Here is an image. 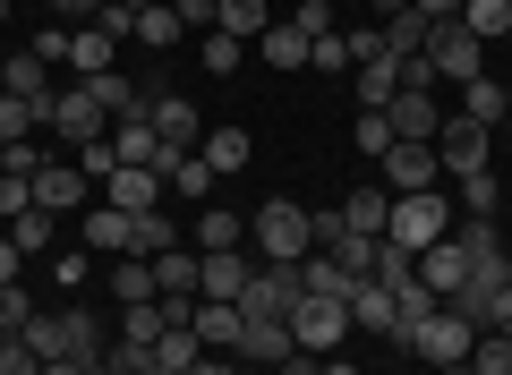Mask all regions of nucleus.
I'll use <instances>...</instances> for the list:
<instances>
[{"instance_id": "1", "label": "nucleus", "mask_w": 512, "mask_h": 375, "mask_svg": "<svg viewBox=\"0 0 512 375\" xmlns=\"http://www.w3.org/2000/svg\"><path fill=\"white\" fill-rule=\"evenodd\" d=\"M248 248H256V265H299V256H316V214H308V205H291V197L256 205Z\"/></svg>"}, {"instance_id": "2", "label": "nucleus", "mask_w": 512, "mask_h": 375, "mask_svg": "<svg viewBox=\"0 0 512 375\" xmlns=\"http://www.w3.org/2000/svg\"><path fill=\"white\" fill-rule=\"evenodd\" d=\"M453 231V197H444V188H410V197H393V222H384V239H393V248H436V239Z\"/></svg>"}, {"instance_id": "3", "label": "nucleus", "mask_w": 512, "mask_h": 375, "mask_svg": "<svg viewBox=\"0 0 512 375\" xmlns=\"http://www.w3.org/2000/svg\"><path fill=\"white\" fill-rule=\"evenodd\" d=\"M419 60L436 69V86H470V77H487V43H478L461 18H436V26H427V52H419Z\"/></svg>"}, {"instance_id": "4", "label": "nucleus", "mask_w": 512, "mask_h": 375, "mask_svg": "<svg viewBox=\"0 0 512 375\" xmlns=\"http://www.w3.org/2000/svg\"><path fill=\"white\" fill-rule=\"evenodd\" d=\"M470 341H478V324L461 316V307H436V316L419 324V341H410V358H419L427 375H453V367H470Z\"/></svg>"}, {"instance_id": "5", "label": "nucleus", "mask_w": 512, "mask_h": 375, "mask_svg": "<svg viewBox=\"0 0 512 375\" xmlns=\"http://www.w3.org/2000/svg\"><path fill=\"white\" fill-rule=\"evenodd\" d=\"M43 128H52V137H60V145H69V154H77V145H94V137H111V111L94 103L86 86H60L52 103H43Z\"/></svg>"}, {"instance_id": "6", "label": "nucleus", "mask_w": 512, "mask_h": 375, "mask_svg": "<svg viewBox=\"0 0 512 375\" xmlns=\"http://www.w3.org/2000/svg\"><path fill=\"white\" fill-rule=\"evenodd\" d=\"M282 324H291V341H299L308 358H333V350L350 341V307H342V299H299Z\"/></svg>"}, {"instance_id": "7", "label": "nucleus", "mask_w": 512, "mask_h": 375, "mask_svg": "<svg viewBox=\"0 0 512 375\" xmlns=\"http://www.w3.org/2000/svg\"><path fill=\"white\" fill-rule=\"evenodd\" d=\"M436 162H444V179H470V171H487V162H495V128H478V120H444Z\"/></svg>"}, {"instance_id": "8", "label": "nucleus", "mask_w": 512, "mask_h": 375, "mask_svg": "<svg viewBox=\"0 0 512 375\" xmlns=\"http://www.w3.org/2000/svg\"><path fill=\"white\" fill-rule=\"evenodd\" d=\"M146 120L163 137V154H197V137H205V111L188 94H146Z\"/></svg>"}, {"instance_id": "9", "label": "nucleus", "mask_w": 512, "mask_h": 375, "mask_svg": "<svg viewBox=\"0 0 512 375\" xmlns=\"http://www.w3.org/2000/svg\"><path fill=\"white\" fill-rule=\"evenodd\" d=\"M384 120H393V137H402V145H436V137H444L436 86H402L393 103H384Z\"/></svg>"}, {"instance_id": "10", "label": "nucleus", "mask_w": 512, "mask_h": 375, "mask_svg": "<svg viewBox=\"0 0 512 375\" xmlns=\"http://www.w3.org/2000/svg\"><path fill=\"white\" fill-rule=\"evenodd\" d=\"M291 350H299V341H291V324H282V316H239V350H231L239 367H265V375H274Z\"/></svg>"}, {"instance_id": "11", "label": "nucleus", "mask_w": 512, "mask_h": 375, "mask_svg": "<svg viewBox=\"0 0 512 375\" xmlns=\"http://www.w3.org/2000/svg\"><path fill=\"white\" fill-rule=\"evenodd\" d=\"M0 94H18V103H35V128H43V103H52V60L35 52V43H26V52H9L0 60Z\"/></svg>"}, {"instance_id": "12", "label": "nucleus", "mask_w": 512, "mask_h": 375, "mask_svg": "<svg viewBox=\"0 0 512 375\" xmlns=\"http://www.w3.org/2000/svg\"><path fill=\"white\" fill-rule=\"evenodd\" d=\"M103 205H120V214H154V205H171L163 171H146V162H120V171L103 179Z\"/></svg>"}, {"instance_id": "13", "label": "nucleus", "mask_w": 512, "mask_h": 375, "mask_svg": "<svg viewBox=\"0 0 512 375\" xmlns=\"http://www.w3.org/2000/svg\"><path fill=\"white\" fill-rule=\"evenodd\" d=\"M299 299H308V290H299V265H256V282H248V299H239V316H291Z\"/></svg>"}, {"instance_id": "14", "label": "nucleus", "mask_w": 512, "mask_h": 375, "mask_svg": "<svg viewBox=\"0 0 512 375\" xmlns=\"http://www.w3.org/2000/svg\"><path fill=\"white\" fill-rule=\"evenodd\" d=\"M60 358H77V367L111 358V324L94 316V307H60Z\"/></svg>"}, {"instance_id": "15", "label": "nucleus", "mask_w": 512, "mask_h": 375, "mask_svg": "<svg viewBox=\"0 0 512 375\" xmlns=\"http://www.w3.org/2000/svg\"><path fill=\"white\" fill-rule=\"evenodd\" d=\"M248 282H256V256H239V248H214L205 256V273H197V299H248Z\"/></svg>"}, {"instance_id": "16", "label": "nucleus", "mask_w": 512, "mask_h": 375, "mask_svg": "<svg viewBox=\"0 0 512 375\" xmlns=\"http://www.w3.org/2000/svg\"><path fill=\"white\" fill-rule=\"evenodd\" d=\"M436 179H444L436 145H402V137H393V154H384V188H393V197H410V188H436Z\"/></svg>"}, {"instance_id": "17", "label": "nucleus", "mask_w": 512, "mask_h": 375, "mask_svg": "<svg viewBox=\"0 0 512 375\" xmlns=\"http://www.w3.org/2000/svg\"><path fill=\"white\" fill-rule=\"evenodd\" d=\"M197 154L214 162V179H239V171H248V162H256V137H248V128H239V120H214V128H205V137H197Z\"/></svg>"}, {"instance_id": "18", "label": "nucleus", "mask_w": 512, "mask_h": 375, "mask_svg": "<svg viewBox=\"0 0 512 375\" xmlns=\"http://www.w3.org/2000/svg\"><path fill=\"white\" fill-rule=\"evenodd\" d=\"M419 282H427V290H436V299H444V307H453V299H461V282H470V256H461V248H453V231H444V239H436V248H419Z\"/></svg>"}, {"instance_id": "19", "label": "nucleus", "mask_w": 512, "mask_h": 375, "mask_svg": "<svg viewBox=\"0 0 512 375\" xmlns=\"http://www.w3.org/2000/svg\"><path fill=\"white\" fill-rule=\"evenodd\" d=\"M86 188H94V179L77 171V162H43V171H35V205H43V214H77Z\"/></svg>"}, {"instance_id": "20", "label": "nucleus", "mask_w": 512, "mask_h": 375, "mask_svg": "<svg viewBox=\"0 0 512 375\" xmlns=\"http://www.w3.org/2000/svg\"><path fill=\"white\" fill-rule=\"evenodd\" d=\"M146 265H154V299H197V273H205V248L188 256V239H180V248L146 256Z\"/></svg>"}, {"instance_id": "21", "label": "nucleus", "mask_w": 512, "mask_h": 375, "mask_svg": "<svg viewBox=\"0 0 512 375\" xmlns=\"http://www.w3.org/2000/svg\"><path fill=\"white\" fill-rule=\"evenodd\" d=\"M60 69H77V77L120 69V35H103V26H69V60H60Z\"/></svg>"}, {"instance_id": "22", "label": "nucleus", "mask_w": 512, "mask_h": 375, "mask_svg": "<svg viewBox=\"0 0 512 375\" xmlns=\"http://www.w3.org/2000/svg\"><path fill=\"white\" fill-rule=\"evenodd\" d=\"M342 231H359V239H384V222H393V188H350L342 205Z\"/></svg>"}, {"instance_id": "23", "label": "nucleus", "mask_w": 512, "mask_h": 375, "mask_svg": "<svg viewBox=\"0 0 512 375\" xmlns=\"http://www.w3.org/2000/svg\"><path fill=\"white\" fill-rule=\"evenodd\" d=\"M163 188H171V197H188V205H214L222 179H214V162H205V154H171L163 162Z\"/></svg>"}, {"instance_id": "24", "label": "nucleus", "mask_w": 512, "mask_h": 375, "mask_svg": "<svg viewBox=\"0 0 512 375\" xmlns=\"http://www.w3.org/2000/svg\"><path fill=\"white\" fill-rule=\"evenodd\" d=\"M350 333H384V341H393V290H384V282H350Z\"/></svg>"}, {"instance_id": "25", "label": "nucleus", "mask_w": 512, "mask_h": 375, "mask_svg": "<svg viewBox=\"0 0 512 375\" xmlns=\"http://www.w3.org/2000/svg\"><path fill=\"white\" fill-rule=\"evenodd\" d=\"M128 43L171 52V43H188V26H180V9H171V0H154V9H137V18H128Z\"/></svg>"}, {"instance_id": "26", "label": "nucleus", "mask_w": 512, "mask_h": 375, "mask_svg": "<svg viewBox=\"0 0 512 375\" xmlns=\"http://www.w3.org/2000/svg\"><path fill=\"white\" fill-rule=\"evenodd\" d=\"M308 52H316V43L299 35L291 18H274L265 35H256V60H265V69H308Z\"/></svg>"}, {"instance_id": "27", "label": "nucleus", "mask_w": 512, "mask_h": 375, "mask_svg": "<svg viewBox=\"0 0 512 375\" xmlns=\"http://www.w3.org/2000/svg\"><path fill=\"white\" fill-rule=\"evenodd\" d=\"M180 222H171V205H154V214H128V256H163V248H180Z\"/></svg>"}, {"instance_id": "28", "label": "nucleus", "mask_w": 512, "mask_h": 375, "mask_svg": "<svg viewBox=\"0 0 512 375\" xmlns=\"http://www.w3.org/2000/svg\"><path fill=\"white\" fill-rule=\"evenodd\" d=\"M504 111H512V86H495V77H470V86H461V120L504 128Z\"/></svg>"}, {"instance_id": "29", "label": "nucleus", "mask_w": 512, "mask_h": 375, "mask_svg": "<svg viewBox=\"0 0 512 375\" xmlns=\"http://www.w3.org/2000/svg\"><path fill=\"white\" fill-rule=\"evenodd\" d=\"M77 86H86V94H94V103H103V111H111V120H137V111H146V94L128 86V77H120V69H103V77H77Z\"/></svg>"}, {"instance_id": "30", "label": "nucleus", "mask_w": 512, "mask_h": 375, "mask_svg": "<svg viewBox=\"0 0 512 375\" xmlns=\"http://www.w3.org/2000/svg\"><path fill=\"white\" fill-rule=\"evenodd\" d=\"M393 94H402V60H393V52H376V60L359 69V111H384Z\"/></svg>"}, {"instance_id": "31", "label": "nucleus", "mask_w": 512, "mask_h": 375, "mask_svg": "<svg viewBox=\"0 0 512 375\" xmlns=\"http://www.w3.org/2000/svg\"><path fill=\"white\" fill-rule=\"evenodd\" d=\"M197 341L205 350H239V307L231 299H197Z\"/></svg>"}, {"instance_id": "32", "label": "nucleus", "mask_w": 512, "mask_h": 375, "mask_svg": "<svg viewBox=\"0 0 512 375\" xmlns=\"http://www.w3.org/2000/svg\"><path fill=\"white\" fill-rule=\"evenodd\" d=\"M461 26H470V35L495 52V43L512 35V0H461Z\"/></svg>"}, {"instance_id": "33", "label": "nucleus", "mask_w": 512, "mask_h": 375, "mask_svg": "<svg viewBox=\"0 0 512 375\" xmlns=\"http://www.w3.org/2000/svg\"><path fill=\"white\" fill-rule=\"evenodd\" d=\"M197 248L205 256H214V248H248V222H239L231 205H205V214H197Z\"/></svg>"}, {"instance_id": "34", "label": "nucleus", "mask_w": 512, "mask_h": 375, "mask_svg": "<svg viewBox=\"0 0 512 375\" xmlns=\"http://www.w3.org/2000/svg\"><path fill=\"white\" fill-rule=\"evenodd\" d=\"M197 358H205V341H197V324H171V333L154 341V367H163V375H188V367H197Z\"/></svg>"}, {"instance_id": "35", "label": "nucleus", "mask_w": 512, "mask_h": 375, "mask_svg": "<svg viewBox=\"0 0 512 375\" xmlns=\"http://www.w3.org/2000/svg\"><path fill=\"white\" fill-rule=\"evenodd\" d=\"M86 248L94 256H128V214H120V205H94V214H86Z\"/></svg>"}, {"instance_id": "36", "label": "nucleus", "mask_w": 512, "mask_h": 375, "mask_svg": "<svg viewBox=\"0 0 512 375\" xmlns=\"http://www.w3.org/2000/svg\"><path fill=\"white\" fill-rule=\"evenodd\" d=\"M427 26H436V18H419V9H393V18H384V52H393V60L427 52Z\"/></svg>"}, {"instance_id": "37", "label": "nucleus", "mask_w": 512, "mask_h": 375, "mask_svg": "<svg viewBox=\"0 0 512 375\" xmlns=\"http://www.w3.org/2000/svg\"><path fill=\"white\" fill-rule=\"evenodd\" d=\"M222 35H239V43H248V52H256V35H265V26H274V18H265V0H222Z\"/></svg>"}, {"instance_id": "38", "label": "nucleus", "mask_w": 512, "mask_h": 375, "mask_svg": "<svg viewBox=\"0 0 512 375\" xmlns=\"http://www.w3.org/2000/svg\"><path fill=\"white\" fill-rule=\"evenodd\" d=\"M239 52H248V43H239V35H222V26H205V35H197L205 77H231V69H239Z\"/></svg>"}, {"instance_id": "39", "label": "nucleus", "mask_w": 512, "mask_h": 375, "mask_svg": "<svg viewBox=\"0 0 512 375\" xmlns=\"http://www.w3.org/2000/svg\"><path fill=\"white\" fill-rule=\"evenodd\" d=\"M461 375H512V341L478 324V341H470V367H461Z\"/></svg>"}, {"instance_id": "40", "label": "nucleus", "mask_w": 512, "mask_h": 375, "mask_svg": "<svg viewBox=\"0 0 512 375\" xmlns=\"http://www.w3.org/2000/svg\"><path fill=\"white\" fill-rule=\"evenodd\" d=\"M461 188V214H495V205H504V179H495V162L487 171H470V179H453Z\"/></svg>"}, {"instance_id": "41", "label": "nucleus", "mask_w": 512, "mask_h": 375, "mask_svg": "<svg viewBox=\"0 0 512 375\" xmlns=\"http://www.w3.org/2000/svg\"><path fill=\"white\" fill-rule=\"evenodd\" d=\"M376 248H384V239H359V231H342V239H333V265H342V273H359V282H367V273H376Z\"/></svg>"}, {"instance_id": "42", "label": "nucleus", "mask_w": 512, "mask_h": 375, "mask_svg": "<svg viewBox=\"0 0 512 375\" xmlns=\"http://www.w3.org/2000/svg\"><path fill=\"white\" fill-rule=\"evenodd\" d=\"M308 69H325V77H359V52H350V35H342V26H333V35L308 52Z\"/></svg>"}, {"instance_id": "43", "label": "nucleus", "mask_w": 512, "mask_h": 375, "mask_svg": "<svg viewBox=\"0 0 512 375\" xmlns=\"http://www.w3.org/2000/svg\"><path fill=\"white\" fill-rule=\"evenodd\" d=\"M52 222H60V214H43V205H35V214H18V222H9V239H18L26 256H43V248H52Z\"/></svg>"}, {"instance_id": "44", "label": "nucleus", "mask_w": 512, "mask_h": 375, "mask_svg": "<svg viewBox=\"0 0 512 375\" xmlns=\"http://www.w3.org/2000/svg\"><path fill=\"white\" fill-rule=\"evenodd\" d=\"M26 137H35V103L0 94V145H26Z\"/></svg>"}, {"instance_id": "45", "label": "nucleus", "mask_w": 512, "mask_h": 375, "mask_svg": "<svg viewBox=\"0 0 512 375\" xmlns=\"http://www.w3.org/2000/svg\"><path fill=\"white\" fill-rule=\"evenodd\" d=\"M35 324V299H26V282H0V333H26Z\"/></svg>"}, {"instance_id": "46", "label": "nucleus", "mask_w": 512, "mask_h": 375, "mask_svg": "<svg viewBox=\"0 0 512 375\" xmlns=\"http://www.w3.org/2000/svg\"><path fill=\"white\" fill-rule=\"evenodd\" d=\"M350 137H359V154H393V120H384V111H359V128H350Z\"/></svg>"}, {"instance_id": "47", "label": "nucleus", "mask_w": 512, "mask_h": 375, "mask_svg": "<svg viewBox=\"0 0 512 375\" xmlns=\"http://www.w3.org/2000/svg\"><path fill=\"white\" fill-rule=\"evenodd\" d=\"M0 375H43V358H35V341H26V333L0 341Z\"/></svg>"}, {"instance_id": "48", "label": "nucleus", "mask_w": 512, "mask_h": 375, "mask_svg": "<svg viewBox=\"0 0 512 375\" xmlns=\"http://www.w3.org/2000/svg\"><path fill=\"white\" fill-rule=\"evenodd\" d=\"M77 171H86L94 188H103V179L120 171V154H111V137H94V145H77Z\"/></svg>"}, {"instance_id": "49", "label": "nucleus", "mask_w": 512, "mask_h": 375, "mask_svg": "<svg viewBox=\"0 0 512 375\" xmlns=\"http://www.w3.org/2000/svg\"><path fill=\"white\" fill-rule=\"evenodd\" d=\"M18 214H35V179H0V231Z\"/></svg>"}, {"instance_id": "50", "label": "nucleus", "mask_w": 512, "mask_h": 375, "mask_svg": "<svg viewBox=\"0 0 512 375\" xmlns=\"http://www.w3.org/2000/svg\"><path fill=\"white\" fill-rule=\"evenodd\" d=\"M43 9H52V26H94L111 0H43Z\"/></svg>"}, {"instance_id": "51", "label": "nucleus", "mask_w": 512, "mask_h": 375, "mask_svg": "<svg viewBox=\"0 0 512 375\" xmlns=\"http://www.w3.org/2000/svg\"><path fill=\"white\" fill-rule=\"evenodd\" d=\"M291 26H299L308 43H325V35H333V9H325V0H299V9H291Z\"/></svg>"}, {"instance_id": "52", "label": "nucleus", "mask_w": 512, "mask_h": 375, "mask_svg": "<svg viewBox=\"0 0 512 375\" xmlns=\"http://www.w3.org/2000/svg\"><path fill=\"white\" fill-rule=\"evenodd\" d=\"M171 9H180V26H188V35H205V26L222 18V0H171Z\"/></svg>"}, {"instance_id": "53", "label": "nucleus", "mask_w": 512, "mask_h": 375, "mask_svg": "<svg viewBox=\"0 0 512 375\" xmlns=\"http://www.w3.org/2000/svg\"><path fill=\"white\" fill-rule=\"evenodd\" d=\"M26 341H35V358H60V316H35V324H26Z\"/></svg>"}, {"instance_id": "54", "label": "nucleus", "mask_w": 512, "mask_h": 375, "mask_svg": "<svg viewBox=\"0 0 512 375\" xmlns=\"http://www.w3.org/2000/svg\"><path fill=\"white\" fill-rule=\"evenodd\" d=\"M487 333H504V341H512V282L487 299Z\"/></svg>"}, {"instance_id": "55", "label": "nucleus", "mask_w": 512, "mask_h": 375, "mask_svg": "<svg viewBox=\"0 0 512 375\" xmlns=\"http://www.w3.org/2000/svg\"><path fill=\"white\" fill-rule=\"evenodd\" d=\"M188 375H248V367H239L231 350H205V358H197V367H188Z\"/></svg>"}, {"instance_id": "56", "label": "nucleus", "mask_w": 512, "mask_h": 375, "mask_svg": "<svg viewBox=\"0 0 512 375\" xmlns=\"http://www.w3.org/2000/svg\"><path fill=\"white\" fill-rule=\"evenodd\" d=\"M18 273H26V248H18L9 231H0V282H18Z\"/></svg>"}, {"instance_id": "57", "label": "nucleus", "mask_w": 512, "mask_h": 375, "mask_svg": "<svg viewBox=\"0 0 512 375\" xmlns=\"http://www.w3.org/2000/svg\"><path fill=\"white\" fill-rule=\"evenodd\" d=\"M274 375H325V358H308V350H291V358H282Z\"/></svg>"}, {"instance_id": "58", "label": "nucleus", "mask_w": 512, "mask_h": 375, "mask_svg": "<svg viewBox=\"0 0 512 375\" xmlns=\"http://www.w3.org/2000/svg\"><path fill=\"white\" fill-rule=\"evenodd\" d=\"M419 18H461V0H410Z\"/></svg>"}, {"instance_id": "59", "label": "nucleus", "mask_w": 512, "mask_h": 375, "mask_svg": "<svg viewBox=\"0 0 512 375\" xmlns=\"http://www.w3.org/2000/svg\"><path fill=\"white\" fill-rule=\"evenodd\" d=\"M325 375H359V367H350V358H342V350H333V358H325Z\"/></svg>"}, {"instance_id": "60", "label": "nucleus", "mask_w": 512, "mask_h": 375, "mask_svg": "<svg viewBox=\"0 0 512 375\" xmlns=\"http://www.w3.org/2000/svg\"><path fill=\"white\" fill-rule=\"evenodd\" d=\"M86 375H120V367H111V358H94V367H86Z\"/></svg>"}, {"instance_id": "61", "label": "nucleus", "mask_w": 512, "mask_h": 375, "mask_svg": "<svg viewBox=\"0 0 512 375\" xmlns=\"http://www.w3.org/2000/svg\"><path fill=\"white\" fill-rule=\"evenodd\" d=\"M111 9H154V0H111Z\"/></svg>"}, {"instance_id": "62", "label": "nucleus", "mask_w": 512, "mask_h": 375, "mask_svg": "<svg viewBox=\"0 0 512 375\" xmlns=\"http://www.w3.org/2000/svg\"><path fill=\"white\" fill-rule=\"evenodd\" d=\"M0 26H9V0H0Z\"/></svg>"}, {"instance_id": "63", "label": "nucleus", "mask_w": 512, "mask_h": 375, "mask_svg": "<svg viewBox=\"0 0 512 375\" xmlns=\"http://www.w3.org/2000/svg\"><path fill=\"white\" fill-rule=\"evenodd\" d=\"M0 341H9V333H0Z\"/></svg>"}]
</instances>
